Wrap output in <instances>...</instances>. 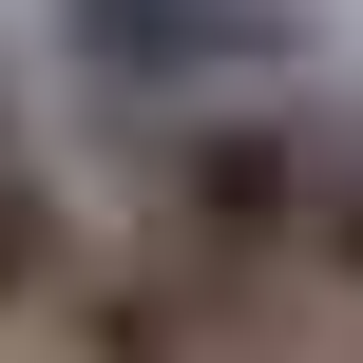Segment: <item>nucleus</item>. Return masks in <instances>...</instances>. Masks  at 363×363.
I'll use <instances>...</instances> for the list:
<instances>
[{
	"instance_id": "nucleus-1",
	"label": "nucleus",
	"mask_w": 363,
	"mask_h": 363,
	"mask_svg": "<svg viewBox=\"0 0 363 363\" xmlns=\"http://www.w3.org/2000/svg\"><path fill=\"white\" fill-rule=\"evenodd\" d=\"M134 230H153V249H191V268L287 287V268H306V230H325V115H287V96L134 115Z\"/></svg>"
},
{
	"instance_id": "nucleus-5",
	"label": "nucleus",
	"mask_w": 363,
	"mask_h": 363,
	"mask_svg": "<svg viewBox=\"0 0 363 363\" xmlns=\"http://www.w3.org/2000/svg\"><path fill=\"white\" fill-rule=\"evenodd\" d=\"M306 287L363 306V115H325V230H306Z\"/></svg>"
},
{
	"instance_id": "nucleus-2",
	"label": "nucleus",
	"mask_w": 363,
	"mask_h": 363,
	"mask_svg": "<svg viewBox=\"0 0 363 363\" xmlns=\"http://www.w3.org/2000/svg\"><path fill=\"white\" fill-rule=\"evenodd\" d=\"M57 57L115 96V115H211V96H287L325 0H38Z\"/></svg>"
},
{
	"instance_id": "nucleus-3",
	"label": "nucleus",
	"mask_w": 363,
	"mask_h": 363,
	"mask_svg": "<svg viewBox=\"0 0 363 363\" xmlns=\"http://www.w3.org/2000/svg\"><path fill=\"white\" fill-rule=\"evenodd\" d=\"M57 345L77 363H287V287H249V268H191V249H77V287H57Z\"/></svg>"
},
{
	"instance_id": "nucleus-4",
	"label": "nucleus",
	"mask_w": 363,
	"mask_h": 363,
	"mask_svg": "<svg viewBox=\"0 0 363 363\" xmlns=\"http://www.w3.org/2000/svg\"><path fill=\"white\" fill-rule=\"evenodd\" d=\"M57 287H77V211H57V172L0 96V325H57Z\"/></svg>"
}]
</instances>
